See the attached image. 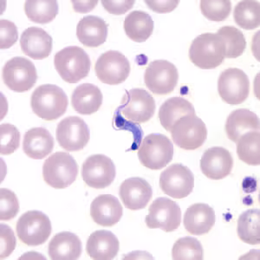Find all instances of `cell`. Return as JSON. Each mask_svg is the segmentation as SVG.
<instances>
[{"label": "cell", "mask_w": 260, "mask_h": 260, "mask_svg": "<svg viewBox=\"0 0 260 260\" xmlns=\"http://www.w3.org/2000/svg\"><path fill=\"white\" fill-rule=\"evenodd\" d=\"M217 34L225 42V57L237 58L244 53L246 48V40L241 30L236 27L228 25L221 27Z\"/></svg>", "instance_id": "34"}, {"label": "cell", "mask_w": 260, "mask_h": 260, "mask_svg": "<svg viewBox=\"0 0 260 260\" xmlns=\"http://www.w3.org/2000/svg\"><path fill=\"white\" fill-rule=\"evenodd\" d=\"M68 96L58 86L43 84L33 91L30 106L37 116L45 121H55L68 109Z\"/></svg>", "instance_id": "1"}, {"label": "cell", "mask_w": 260, "mask_h": 260, "mask_svg": "<svg viewBox=\"0 0 260 260\" xmlns=\"http://www.w3.org/2000/svg\"><path fill=\"white\" fill-rule=\"evenodd\" d=\"M51 222L40 211H28L18 219L16 231L18 239L24 245L38 246L47 241L51 234Z\"/></svg>", "instance_id": "7"}, {"label": "cell", "mask_w": 260, "mask_h": 260, "mask_svg": "<svg viewBox=\"0 0 260 260\" xmlns=\"http://www.w3.org/2000/svg\"><path fill=\"white\" fill-rule=\"evenodd\" d=\"M116 169L113 160L104 154H93L82 166V178L87 186L104 189L115 180Z\"/></svg>", "instance_id": "15"}, {"label": "cell", "mask_w": 260, "mask_h": 260, "mask_svg": "<svg viewBox=\"0 0 260 260\" xmlns=\"http://www.w3.org/2000/svg\"><path fill=\"white\" fill-rule=\"evenodd\" d=\"M189 59L202 70H213L225 58V42L217 33H203L195 38L189 48Z\"/></svg>", "instance_id": "2"}, {"label": "cell", "mask_w": 260, "mask_h": 260, "mask_svg": "<svg viewBox=\"0 0 260 260\" xmlns=\"http://www.w3.org/2000/svg\"><path fill=\"white\" fill-rule=\"evenodd\" d=\"M149 9L157 13H169L177 7L180 1H145Z\"/></svg>", "instance_id": "42"}, {"label": "cell", "mask_w": 260, "mask_h": 260, "mask_svg": "<svg viewBox=\"0 0 260 260\" xmlns=\"http://www.w3.org/2000/svg\"><path fill=\"white\" fill-rule=\"evenodd\" d=\"M172 139L184 150H196L204 144L207 137V126L196 115H185L172 126Z\"/></svg>", "instance_id": "6"}, {"label": "cell", "mask_w": 260, "mask_h": 260, "mask_svg": "<svg viewBox=\"0 0 260 260\" xmlns=\"http://www.w3.org/2000/svg\"><path fill=\"white\" fill-rule=\"evenodd\" d=\"M0 239H1V252L0 257L3 259L9 257L16 247V238L13 231L9 225L1 224L0 225Z\"/></svg>", "instance_id": "40"}, {"label": "cell", "mask_w": 260, "mask_h": 260, "mask_svg": "<svg viewBox=\"0 0 260 260\" xmlns=\"http://www.w3.org/2000/svg\"><path fill=\"white\" fill-rule=\"evenodd\" d=\"M119 250L118 239L110 231H95L90 234L86 244V251L92 259H114Z\"/></svg>", "instance_id": "22"}, {"label": "cell", "mask_w": 260, "mask_h": 260, "mask_svg": "<svg viewBox=\"0 0 260 260\" xmlns=\"http://www.w3.org/2000/svg\"><path fill=\"white\" fill-rule=\"evenodd\" d=\"M83 246L79 237L70 232H62L51 239L48 246V254L53 260L78 259Z\"/></svg>", "instance_id": "25"}, {"label": "cell", "mask_w": 260, "mask_h": 260, "mask_svg": "<svg viewBox=\"0 0 260 260\" xmlns=\"http://www.w3.org/2000/svg\"><path fill=\"white\" fill-rule=\"evenodd\" d=\"M193 186L194 176L192 171L182 164L169 166L160 174V189L172 198H186L192 192Z\"/></svg>", "instance_id": "16"}, {"label": "cell", "mask_w": 260, "mask_h": 260, "mask_svg": "<svg viewBox=\"0 0 260 260\" xmlns=\"http://www.w3.org/2000/svg\"><path fill=\"white\" fill-rule=\"evenodd\" d=\"M119 195L126 208L141 210L148 206L153 196V190L150 184L144 179L129 178L121 184Z\"/></svg>", "instance_id": "18"}, {"label": "cell", "mask_w": 260, "mask_h": 260, "mask_svg": "<svg viewBox=\"0 0 260 260\" xmlns=\"http://www.w3.org/2000/svg\"><path fill=\"white\" fill-rule=\"evenodd\" d=\"M215 212L205 203H195L186 209L184 215V226L192 235H204L210 232L215 224Z\"/></svg>", "instance_id": "21"}, {"label": "cell", "mask_w": 260, "mask_h": 260, "mask_svg": "<svg viewBox=\"0 0 260 260\" xmlns=\"http://www.w3.org/2000/svg\"><path fill=\"white\" fill-rule=\"evenodd\" d=\"M237 143V154L247 165L260 164L259 131H251L243 135Z\"/></svg>", "instance_id": "31"}, {"label": "cell", "mask_w": 260, "mask_h": 260, "mask_svg": "<svg viewBox=\"0 0 260 260\" xmlns=\"http://www.w3.org/2000/svg\"><path fill=\"white\" fill-rule=\"evenodd\" d=\"M21 50L34 60H43L50 56L53 39L49 33L39 27H29L22 33Z\"/></svg>", "instance_id": "19"}, {"label": "cell", "mask_w": 260, "mask_h": 260, "mask_svg": "<svg viewBox=\"0 0 260 260\" xmlns=\"http://www.w3.org/2000/svg\"><path fill=\"white\" fill-rule=\"evenodd\" d=\"M54 65L62 80L77 83L88 77L91 61L85 50L78 46H69L56 52Z\"/></svg>", "instance_id": "3"}, {"label": "cell", "mask_w": 260, "mask_h": 260, "mask_svg": "<svg viewBox=\"0 0 260 260\" xmlns=\"http://www.w3.org/2000/svg\"><path fill=\"white\" fill-rule=\"evenodd\" d=\"M55 142L49 130L45 127H33L24 134L23 150L27 156L42 160L53 151Z\"/></svg>", "instance_id": "24"}, {"label": "cell", "mask_w": 260, "mask_h": 260, "mask_svg": "<svg viewBox=\"0 0 260 260\" xmlns=\"http://www.w3.org/2000/svg\"><path fill=\"white\" fill-rule=\"evenodd\" d=\"M155 109L154 98L143 89L127 90L118 108L125 118L138 124L148 122L154 116Z\"/></svg>", "instance_id": "11"}, {"label": "cell", "mask_w": 260, "mask_h": 260, "mask_svg": "<svg viewBox=\"0 0 260 260\" xmlns=\"http://www.w3.org/2000/svg\"><path fill=\"white\" fill-rule=\"evenodd\" d=\"M237 234L243 242L252 245L259 244V209H249L240 214L238 219Z\"/></svg>", "instance_id": "30"}, {"label": "cell", "mask_w": 260, "mask_h": 260, "mask_svg": "<svg viewBox=\"0 0 260 260\" xmlns=\"http://www.w3.org/2000/svg\"><path fill=\"white\" fill-rule=\"evenodd\" d=\"M172 258L175 260H202L204 251L201 242L192 237L180 238L172 249Z\"/></svg>", "instance_id": "35"}, {"label": "cell", "mask_w": 260, "mask_h": 260, "mask_svg": "<svg viewBox=\"0 0 260 260\" xmlns=\"http://www.w3.org/2000/svg\"><path fill=\"white\" fill-rule=\"evenodd\" d=\"M232 3L229 0L201 1V11L205 18L214 22L224 21L230 15Z\"/></svg>", "instance_id": "36"}, {"label": "cell", "mask_w": 260, "mask_h": 260, "mask_svg": "<svg viewBox=\"0 0 260 260\" xmlns=\"http://www.w3.org/2000/svg\"><path fill=\"white\" fill-rule=\"evenodd\" d=\"M123 214V208L118 199L111 194H101L92 201L90 216L95 224L111 228L116 225Z\"/></svg>", "instance_id": "20"}, {"label": "cell", "mask_w": 260, "mask_h": 260, "mask_svg": "<svg viewBox=\"0 0 260 260\" xmlns=\"http://www.w3.org/2000/svg\"><path fill=\"white\" fill-rule=\"evenodd\" d=\"M18 40V28L14 23L7 19L0 20V48L9 49Z\"/></svg>", "instance_id": "39"}, {"label": "cell", "mask_w": 260, "mask_h": 260, "mask_svg": "<svg viewBox=\"0 0 260 260\" xmlns=\"http://www.w3.org/2000/svg\"><path fill=\"white\" fill-rule=\"evenodd\" d=\"M179 81V72L175 64L167 60H155L146 69L144 82L153 94L169 95L174 91Z\"/></svg>", "instance_id": "9"}, {"label": "cell", "mask_w": 260, "mask_h": 260, "mask_svg": "<svg viewBox=\"0 0 260 260\" xmlns=\"http://www.w3.org/2000/svg\"><path fill=\"white\" fill-rule=\"evenodd\" d=\"M71 3L73 5V8L76 12L86 13L94 9L98 5V1H72Z\"/></svg>", "instance_id": "43"}, {"label": "cell", "mask_w": 260, "mask_h": 260, "mask_svg": "<svg viewBox=\"0 0 260 260\" xmlns=\"http://www.w3.org/2000/svg\"><path fill=\"white\" fill-rule=\"evenodd\" d=\"M102 5L104 9L110 14L114 15H122L130 9L133 8L135 1L133 0H125V1H112V0H104L102 1Z\"/></svg>", "instance_id": "41"}, {"label": "cell", "mask_w": 260, "mask_h": 260, "mask_svg": "<svg viewBox=\"0 0 260 260\" xmlns=\"http://www.w3.org/2000/svg\"><path fill=\"white\" fill-rule=\"evenodd\" d=\"M218 92L222 100L230 105L241 104L250 94L248 76L238 68L223 71L218 80Z\"/></svg>", "instance_id": "13"}, {"label": "cell", "mask_w": 260, "mask_h": 260, "mask_svg": "<svg viewBox=\"0 0 260 260\" xmlns=\"http://www.w3.org/2000/svg\"><path fill=\"white\" fill-rule=\"evenodd\" d=\"M131 67L127 57L117 50L102 54L95 62V75L102 83L118 85L127 80Z\"/></svg>", "instance_id": "10"}, {"label": "cell", "mask_w": 260, "mask_h": 260, "mask_svg": "<svg viewBox=\"0 0 260 260\" xmlns=\"http://www.w3.org/2000/svg\"><path fill=\"white\" fill-rule=\"evenodd\" d=\"M19 212V202L15 192L7 188L0 189V219L8 221Z\"/></svg>", "instance_id": "38"}, {"label": "cell", "mask_w": 260, "mask_h": 260, "mask_svg": "<svg viewBox=\"0 0 260 260\" xmlns=\"http://www.w3.org/2000/svg\"><path fill=\"white\" fill-rule=\"evenodd\" d=\"M146 225L150 229L160 228L166 233H172L180 228L181 210L175 201L165 197L154 200L146 216Z\"/></svg>", "instance_id": "12"}, {"label": "cell", "mask_w": 260, "mask_h": 260, "mask_svg": "<svg viewBox=\"0 0 260 260\" xmlns=\"http://www.w3.org/2000/svg\"><path fill=\"white\" fill-rule=\"evenodd\" d=\"M2 78L8 89L23 93L32 89L38 80V72L31 61L23 56H15L6 62Z\"/></svg>", "instance_id": "8"}, {"label": "cell", "mask_w": 260, "mask_h": 260, "mask_svg": "<svg viewBox=\"0 0 260 260\" xmlns=\"http://www.w3.org/2000/svg\"><path fill=\"white\" fill-rule=\"evenodd\" d=\"M125 33L132 41L143 43L154 31V21L151 16L142 11H134L125 18Z\"/></svg>", "instance_id": "28"}, {"label": "cell", "mask_w": 260, "mask_h": 260, "mask_svg": "<svg viewBox=\"0 0 260 260\" xmlns=\"http://www.w3.org/2000/svg\"><path fill=\"white\" fill-rule=\"evenodd\" d=\"M188 115H196L194 107L189 101L182 98H172L160 106L158 116L161 126L170 132L175 121Z\"/></svg>", "instance_id": "29"}, {"label": "cell", "mask_w": 260, "mask_h": 260, "mask_svg": "<svg viewBox=\"0 0 260 260\" xmlns=\"http://www.w3.org/2000/svg\"><path fill=\"white\" fill-rule=\"evenodd\" d=\"M103 93L98 86L83 83L77 86L71 95V104L77 113L89 115L98 112L103 104Z\"/></svg>", "instance_id": "26"}, {"label": "cell", "mask_w": 260, "mask_h": 260, "mask_svg": "<svg viewBox=\"0 0 260 260\" xmlns=\"http://www.w3.org/2000/svg\"><path fill=\"white\" fill-rule=\"evenodd\" d=\"M20 144V133L14 125L2 123L0 126V153L9 155L15 152Z\"/></svg>", "instance_id": "37"}, {"label": "cell", "mask_w": 260, "mask_h": 260, "mask_svg": "<svg viewBox=\"0 0 260 260\" xmlns=\"http://www.w3.org/2000/svg\"><path fill=\"white\" fill-rule=\"evenodd\" d=\"M259 118L254 112L240 109L231 113L225 122V133L228 139L236 143L245 133L259 131Z\"/></svg>", "instance_id": "27"}, {"label": "cell", "mask_w": 260, "mask_h": 260, "mask_svg": "<svg viewBox=\"0 0 260 260\" xmlns=\"http://www.w3.org/2000/svg\"><path fill=\"white\" fill-rule=\"evenodd\" d=\"M234 158L222 147L208 148L201 159V169L205 176L219 180L228 177L234 168Z\"/></svg>", "instance_id": "17"}, {"label": "cell", "mask_w": 260, "mask_h": 260, "mask_svg": "<svg viewBox=\"0 0 260 260\" xmlns=\"http://www.w3.org/2000/svg\"><path fill=\"white\" fill-rule=\"evenodd\" d=\"M56 141L68 152L80 151L85 148L90 138L89 128L78 116H68L60 121L56 130Z\"/></svg>", "instance_id": "14"}, {"label": "cell", "mask_w": 260, "mask_h": 260, "mask_svg": "<svg viewBox=\"0 0 260 260\" xmlns=\"http://www.w3.org/2000/svg\"><path fill=\"white\" fill-rule=\"evenodd\" d=\"M108 32L106 22L96 16H86L77 24V39L86 47L96 48L104 45Z\"/></svg>", "instance_id": "23"}, {"label": "cell", "mask_w": 260, "mask_h": 260, "mask_svg": "<svg viewBox=\"0 0 260 260\" xmlns=\"http://www.w3.org/2000/svg\"><path fill=\"white\" fill-rule=\"evenodd\" d=\"M174 145L162 134H150L144 137L138 148L140 162L151 170H160L171 162Z\"/></svg>", "instance_id": "5"}, {"label": "cell", "mask_w": 260, "mask_h": 260, "mask_svg": "<svg viewBox=\"0 0 260 260\" xmlns=\"http://www.w3.org/2000/svg\"><path fill=\"white\" fill-rule=\"evenodd\" d=\"M24 12L27 18L34 23L48 24L58 14V4L56 1L29 0L24 3Z\"/></svg>", "instance_id": "33"}, {"label": "cell", "mask_w": 260, "mask_h": 260, "mask_svg": "<svg viewBox=\"0 0 260 260\" xmlns=\"http://www.w3.org/2000/svg\"><path fill=\"white\" fill-rule=\"evenodd\" d=\"M78 165L73 156L66 152H56L47 158L43 165V178L47 185L63 189L75 182Z\"/></svg>", "instance_id": "4"}, {"label": "cell", "mask_w": 260, "mask_h": 260, "mask_svg": "<svg viewBox=\"0 0 260 260\" xmlns=\"http://www.w3.org/2000/svg\"><path fill=\"white\" fill-rule=\"evenodd\" d=\"M235 23L245 30H254L260 24V6L258 1L245 0L234 8Z\"/></svg>", "instance_id": "32"}]
</instances>
